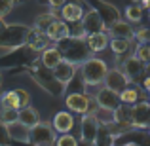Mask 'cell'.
I'll return each instance as SVG.
<instances>
[{
    "label": "cell",
    "mask_w": 150,
    "mask_h": 146,
    "mask_svg": "<svg viewBox=\"0 0 150 146\" xmlns=\"http://www.w3.org/2000/svg\"><path fill=\"white\" fill-rule=\"evenodd\" d=\"M108 70L105 61L95 57H88L84 63H82V76H84V84L88 85H99L105 80V74Z\"/></svg>",
    "instance_id": "obj_1"
},
{
    "label": "cell",
    "mask_w": 150,
    "mask_h": 146,
    "mask_svg": "<svg viewBox=\"0 0 150 146\" xmlns=\"http://www.w3.org/2000/svg\"><path fill=\"white\" fill-rule=\"evenodd\" d=\"M95 101H97V104H99L101 110H108V112H112V110L120 104V97H118V93L112 91V89H108V87L99 89L97 95H95Z\"/></svg>",
    "instance_id": "obj_8"
},
{
    "label": "cell",
    "mask_w": 150,
    "mask_h": 146,
    "mask_svg": "<svg viewBox=\"0 0 150 146\" xmlns=\"http://www.w3.org/2000/svg\"><path fill=\"white\" fill-rule=\"evenodd\" d=\"M125 19L129 23H141L143 21V8L139 4H131L125 8Z\"/></svg>",
    "instance_id": "obj_22"
},
{
    "label": "cell",
    "mask_w": 150,
    "mask_h": 146,
    "mask_svg": "<svg viewBox=\"0 0 150 146\" xmlns=\"http://www.w3.org/2000/svg\"><path fill=\"white\" fill-rule=\"evenodd\" d=\"M17 121H21L27 127H33V125H36L38 121H40V116H38V112L30 104H27V106H23V108L17 110Z\"/></svg>",
    "instance_id": "obj_16"
},
{
    "label": "cell",
    "mask_w": 150,
    "mask_h": 146,
    "mask_svg": "<svg viewBox=\"0 0 150 146\" xmlns=\"http://www.w3.org/2000/svg\"><path fill=\"white\" fill-rule=\"evenodd\" d=\"M133 36L139 40V44H143V42H148V38H150V30H148V29H139L137 32H133Z\"/></svg>",
    "instance_id": "obj_30"
},
{
    "label": "cell",
    "mask_w": 150,
    "mask_h": 146,
    "mask_svg": "<svg viewBox=\"0 0 150 146\" xmlns=\"http://www.w3.org/2000/svg\"><path fill=\"white\" fill-rule=\"evenodd\" d=\"M82 13H84V10H82L80 4L76 2H65L61 6V19L65 23H78L82 17Z\"/></svg>",
    "instance_id": "obj_13"
},
{
    "label": "cell",
    "mask_w": 150,
    "mask_h": 146,
    "mask_svg": "<svg viewBox=\"0 0 150 146\" xmlns=\"http://www.w3.org/2000/svg\"><path fill=\"white\" fill-rule=\"evenodd\" d=\"M0 106L2 108H15L19 110L21 108V102H19V95H17V89L13 91H6L2 97H0Z\"/></svg>",
    "instance_id": "obj_20"
},
{
    "label": "cell",
    "mask_w": 150,
    "mask_h": 146,
    "mask_svg": "<svg viewBox=\"0 0 150 146\" xmlns=\"http://www.w3.org/2000/svg\"><path fill=\"white\" fill-rule=\"evenodd\" d=\"M112 120L120 125H131V104H118L116 108L112 110Z\"/></svg>",
    "instance_id": "obj_18"
},
{
    "label": "cell",
    "mask_w": 150,
    "mask_h": 146,
    "mask_svg": "<svg viewBox=\"0 0 150 146\" xmlns=\"http://www.w3.org/2000/svg\"><path fill=\"white\" fill-rule=\"evenodd\" d=\"M80 21H82V32L84 34H95V32H101V30H106L105 23H103V19H101V15H99L97 10L82 13Z\"/></svg>",
    "instance_id": "obj_5"
},
{
    "label": "cell",
    "mask_w": 150,
    "mask_h": 146,
    "mask_svg": "<svg viewBox=\"0 0 150 146\" xmlns=\"http://www.w3.org/2000/svg\"><path fill=\"white\" fill-rule=\"evenodd\" d=\"M51 127H53L55 133H69L74 127V120L69 112H59V114H55L53 121H51Z\"/></svg>",
    "instance_id": "obj_15"
},
{
    "label": "cell",
    "mask_w": 150,
    "mask_h": 146,
    "mask_svg": "<svg viewBox=\"0 0 150 146\" xmlns=\"http://www.w3.org/2000/svg\"><path fill=\"white\" fill-rule=\"evenodd\" d=\"M15 6V0H0V17H6Z\"/></svg>",
    "instance_id": "obj_28"
},
{
    "label": "cell",
    "mask_w": 150,
    "mask_h": 146,
    "mask_svg": "<svg viewBox=\"0 0 150 146\" xmlns=\"http://www.w3.org/2000/svg\"><path fill=\"white\" fill-rule=\"evenodd\" d=\"M48 2H50V6H51V8H61L63 4L67 2V0H48Z\"/></svg>",
    "instance_id": "obj_32"
},
{
    "label": "cell",
    "mask_w": 150,
    "mask_h": 146,
    "mask_svg": "<svg viewBox=\"0 0 150 146\" xmlns=\"http://www.w3.org/2000/svg\"><path fill=\"white\" fill-rule=\"evenodd\" d=\"M0 84H2V74H0Z\"/></svg>",
    "instance_id": "obj_35"
},
{
    "label": "cell",
    "mask_w": 150,
    "mask_h": 146,
    "mask_svg": "<svg viewBox=\"0 0 150 146\" xmlns=\"http://www.w3.org/2000/svg\"><path fill=\"white\" fill-rule=\"evenodd\" d=\"M122 72L125 74V78L129 82H139L144 76V72H146V65L143 61H139L135 55H131V57H127L122 63Z\"/></svg>",
    "instance_id": "obj_3"
},
{
    "label": "cell",
    "mask_w": 150,
    "mask_h": 146,
    "mask_svg": "<svg viewBox=\"0 0 150 146\" xmlns=\"http://www.w3.org/2000/svg\"><path fill=\"white\" fill-rule=\"evenodd\" d=\"M110 48L116 55H124L129 51V44H131V40H122V38H112V40L108 42Z\"/></svg>",
    "instance_id": "obj_25"
},
{
    "label": "cell",
    "mask_w": 150,
    "mask_h": 146,
    "mask_svg": "<svg viewBox=\"0 0 150 146\" xmlns=\"http://www.w3.org/2000/svg\"><path fill=\"white\" fill-rule=\"evenodd\" d=\"M0 121H2L4 125L11 123V121H17V110L15 108H2V112H0Z\"/></svg>",
    "instance_id": "obj_27"
},
{
    "label": "cell",
    "mask_w": 150,
    "mask_h": 146,
    "mask_svg": "<svg viewBox=\"0 0 150 146\" xmlns=\"http://www.w3.org/2000/svg\"><path fill=\"white\" fill-rule=\"evenodd\" d=\"M99 120H97L95 114H84V118H82V140L88 144H93V140H95V135L97 131H99Z\"/></svg>",
    "instance_id": "obj_7"
},
{
    "label": "cell",
    "mask_w": 150,
    "mask_h": 146,
    "mask_svg": "<svg viewBox=\"0 0 150 146\" xmlns=\"http://www.w3.org/2000/svg\"><path fill=\"white\" fill-rule=\"evenodd\" d=\"M57 146H78V142H76V139H74V137L63 133V137L57 140Z\"/></svg>",
    "instance_id": "obj_29"
},
{
    "label": "cell",
    "mask_w": 150,
    "mask_h": 146,
    "mask_svg": "<svg viewBox=\"0 0 150 146\" xmlns=\"http://www.w3.org/2000/svg\"><path fill=\"white\" fill-rule=\"evenodd\" d=\"M46 36L53 42H61V40H65L67 36H70V30H69V27H67V23L63 21V19H55L48 29H46Z\"/></svg>",
    "instance_id": "obj_12"
},
{
    "label": "cell",
    "mask_w": 150,
    "mask_h": 146,
    "mask_svg": "<svg viewBox=\"0 0 150 146\" xmlns=\"http://www.w3.org/2000/svg\"><path fill=\"white\" fill-rule=\"evenodd\" d=\"M108 29V34L112 38H122V40H131L133 38V27H131V23H125V21H114L112 25H108L106 27Z\"/></svg>",
    "instance_id": "obj_10"
},
{
    "label": "cell",
    "mask_w": 150,
    "mask_h": 146,
    "mask_svg": "<svg viewBox=\"0 0 150 146\" xmlns=\"http://www.w3.org/2000/svg\"><path fill=\"white\" fill-rule=\"evenodd\" d=\"M17 95H19V102H21V108L27 104H30V95L29 91H25V89H17Z\"/></svg>",
    "instance_id": "obj_31"
},
{
    "label": "cell",
    "mask_w": 150,
    "mask_h": 146,
    "mask_svg": "<svg viewBox=\"0 0 150 146\" xmlns=\"http://www.w3.org/2000/svg\"><path fill=\"white\" fill-rule=\"evenodd\" d=\"M125 146H137V144H125Z\"/></svg>",
    "instance_id": "obj_34"
},
{
    "label": "cell",
    "mask_w": 150,
    "mask_h": 146,
    "mask_svg": "<svg viewBox=\"0 0 150 146\" xmlns=\"http://www.w3.org/2000/svg\"><path fill=\"white\" fill-rule=\"evenodd\" d=\"M97 146H112V135H110L108 127H103V125H99V131H97L95 135V140H93Z\"/></svg>",
    "instance_id": "obj_23"
},
{
    "label": "cell",
    "mask_w": 150,
    "mask_h": 146,
    "mask_svg": "<svg viewBox=\"0 0 150 146\" xmlns=\"http://www.w3.org/2000/svg\"><path fill=\"white\" fill-rule=\"evenodd\" d=\"M150 123V104L146 101H137L135 104H131V125L135 127H148Z\"/></svg>",
    "instance_id": "obj_4"
},
{
    "label": "cell",
    "mask_w": 150,
    "mask_h": 146,
    "mask_svg": "<svg viewBox=\"0 0 150 146\" xmlns=\"http://www.w3.org/2000/svg\"><path fill=\"white\" fill-rule=\"evenodd\" d=\"M55 19H57V17H55L53 13H42V15H38L36 23H34V29L40 30V32H46V29H48Z\"/></svg>",
    "instance_id": "obj_24"
},
{
    "label": "cell",
    "mask_w": 150,
    "mask_h": 146,
    "mask_svg": "<svg viewBox=\"0 0 150 146\" xmlns=\"http://www.w3.org/2000/svg\"><path fill=\"white\" fill-rule=\"evenodd\" d=\"M4 29H6V25H4V19H2V17H0V34H2V32H4Z\"/></svg>",
    "instance_id": "obj_33"
},
{
    "label": "cell",
    "mask_w": 150,
    "mask_h": 146,
    "mask_svg": "<svg viewBox=\"0 0 150 146\" xmlns=\"http://www.w3.org/2000/svg\"><path fill=\"white\" fill-rule=\"evenodd\" d=\"M86 44H88L89 51H103L108 46V34H105V30L95 32V34H88Z\"/></svg>",
    "instance_id": "obj_17"
},
{
    "label": "cell",
    "mask_w": 150,
    "mask_h": 146,
    "mask_svg": "<svg viewBox=\"0 0 150 146\" xmlns=\"http://www.w3.org/2000/svg\"><path fill=\"white\" fill-rule=\"evenodd\" d=\"M135 57L139 59V61H143L144 65H148V61H150V46H148V42H143V44L137 46Z\"/></svg>",
    "instance_id": "obj_26"
},
{
    "label": "cell",
    "mask_w": 150,
    "mask_h": 146,
    "mask_svg": "<svg viewBox=\"0 0 150 146\" xmlns=\"http://www.w3.org/2000/svg\"><path fill=\"white\" fill-rule=\"evenodd\" d=\"M118 97H120V102H125V104H135V102L143 97V91H141L137 85H127L125 89H122V91L118 93Z\"/></svg>",
    "instance_id": "obj_19"
},
{
    "label": "cell",
    "mask_w": 150,
    "mask_h": 146,
    "mask_svg": "<svg viewBox=\"0 0 150 146\" xmlns=\"http://www.w3.org/2000/svg\"><path fill=\"white\" fill-rule=\"evenodd\" d=\"M61 59L63 57H61V53H59L57 48H50V49H46L44 53H42V63H44V66H46V68H50V70L53 68Z\"/></svg>",
    "instance_id": "obj_21"
},
{
    "label": "cell",
    "mask_w": 150,
    "mask_h": 146,
    "mask_svg": "<svg viewBox=\"0 0 150 146\" xmlns=\"http://www.w3.org/2000/svg\"><path fill=\"white\" fill-rule=\"evenodd\" d=\"M29 129L27 125H23L21 121H11L6 123V133L11 140H17V142H25L29 144Z\"/></svg>",
    "instance_id": "obj_11"
},
{
    "label": "cell",
    "mask_w": 150,
    "mask_h": 146,
    "mask_svg": "<svg viewBox=\"0 0 150 146\" xmlns=\"http://www.w3.org/2000/svg\"><path fill=\"white\" fill-rule=\"evenodd\" d=\"M29 142L34 146H51L55 142V131L48 121H38L29 129Z\"/></svg>",
    "instance_id": "obj_2"
},
{
    "label": "cell",
    "mask_w": 150,
    "mask_h": 146,
    "mask_svg": "<svg viewBox=\"0 0 150 146\" xmlns=\"http://www.w3.org/2000/svg\"><path fill=\"white\" fill-rule=\"evenodd\" d=\"M67 106H69V110L76 114H86L89 110V99L82 93H72L67 97Z\"/></svg>",
    "instance_id": "obj_14"
},
{
    "label": "cell",
    "mask_w": 150,
    "mask_h": 146,
    "mask_svg": "<svg viewBox=\"0 0 150 146\" xmlns=\"http://www.w3.org/2000/svg\"><path fill=\"white\" fill-rule=\"evenodd\" d=\"M103 84H105V87H108V89H112V91L120 93L122 89H125L129 85V80L125 78V74L122 72L120 68H112V70H106Z\"/></svg>",
    "instance_id": "obj_6"
},
{
    "label": "cell",
    "mask_w": 150,
    "mask_h": 146,
    "mask_svg": "<svg viewBox=\"0 0 150 146\" xmlns=\"http://www.w3.org/2000/svg\"><path fill=\"white\" fill-rule=\"evenodd\" d=\"M51 70H53V76L57 78L63 85H69V82L72 80L74 72H76V65L70 63V61H67V59H61Z\"/></svg>",
    "instance_id": "obj_9"
}]
</instances>
